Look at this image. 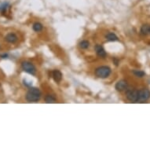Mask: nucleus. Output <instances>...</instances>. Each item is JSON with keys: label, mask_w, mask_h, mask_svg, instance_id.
<instances>
[{"label": "nucleus", "mask_w": 150, "mask_h": 150, "mask_svg": "<svg viewBox=\"0 0 150 150\" xmlns=\"http://www.w3.org/2000/svg\"><path fill=\"white\" fill-rule=\"evenodd\" d=\"M42 93L39 89L36 87L30 88L25 95L28 102H37L41 98Z\"/></svg>", "instance_id": "nucleus-1"}, {"label": "nucleus", "mask_w": 150, "mask_h": 150, "mask_svg": "<svg viewBox=\"0 0 150 150\" xmlns=\"http://www.w3.org/2000/svg\"><path fill=\"white\" fill-rule=\"evenodd\" d=\"M111 68L108 66H100L98 68H96L95 76L101 79H105L107 77H109L111 74Z\"/></svg>", "instance_id": "nucleus-2"}, {"label": "nucleus", "mask_w": 150, "mask_h": 150, "mask_svg": "<svg viewBox=\"0 0 150 150\" xmlns=\"http://www.w3.org/2000/svg\"><path fill=\"white\" fill-rule=\"evenodd\" d=\"M21 68L22 69H23L25 72H27V73L33 75V76H34V75H36V66L34 65L32 63L30 62V61H22Z\"/></svg>", "instance_id": "nucleus-3"}, {"label": "nucleus", "mask_w": 150, "mask_h": 150, "mask_svg": "<svg viewBox=\"0 0 150 150\" xmlns=\"http://www.w3.org/2000/svg\"><path fill=\"white\" fill-rule=\"evenodd\" d=\"M126 96H127V98L131 102H137L138 98V90L127 88L126 90Z\"/></svg>", "instance_id": "nucleus-4"}, {"label": "nucleus", "mask_w": 150, "mask_h": 150, "mask_svg": "<svg viewBox=\"0 0 150 150\" xmlns=\"http://www.w3.org/2000/svg\"><path fill=\"white\" fill-rule=\"evenodd\" d=\"M150 98V91L148 89H142L138 90V101H145Z\"/></svg>", "instance_id": "nucleus-5"}, {"label": "nucleus", "mask_w": 150, "mask_h": 150, "mask_svg": "<svg viewBox=\"0 0 150 150\" xmlns=\"http://www.w3.org/2000/svg\"><path fill=\"white\" fill-rule=\"evenodd\" d=\"M128 88V83L126 80H120L116 83V84L115 86V89L117 90V91H120V92H122L123 90H126Z\"/></svg>", "instance_id": "nucleus-6"}, {"label": "nucleus", "mask_w": 150, "mask_h": 150, "mask_svg": "<svg viewBox=\"0 0 150 150\" xmlns=\"http://www.w3.org/2000/svg\"><path fill=\"white\" fill-rule=\"evenodd\" d=\"M94 49H95L96 54H98V57H101V58H105V57H106V52H105V50L102 46L99 45V44H97L95 47H94Z\"/></svg>", "instance_id": "nucleus-7"}, {"label": "nucleus", "mask_w": 150, "mask_h": 150, "mask_svg": "<svg viewBox=\"0 0 150 150\" xmlns=\"http://www.w3.org/2000/svg\"><path fill=\"white\" fill-rule=\"evenodd\" d=\"M17 39H18V38H17V35L13 32L9 33L5 37L6 41L7 43H15L17 41Z\"/></svg>", "instance_id": "nucleus-8"}, {"label": "nucleus", "mask_w": 150, "mask_h": 150, "mask_svg": "<svg viewBox=\"0 0 150 150\" xmlns=\"http://www.w3.org/2000/svg\"><path fill=\"white\" fill-rule=\"evenodd\" d=\"M53 78L54 79V81L57 83H59L61 81V79H62V73L61 72V71L59 70H54L53 71Z\"/></svg>", "instance_id": "nucleus-9"}, {"label": "nucleus", "mask_w": 150, "mask_h": 150, "mask_svg": "<svg viewBox=\"0 0 150 150\" xmlns=\"http://www.w3.org/2000/svg\"><path fill=\"white\" fill-rule=\"evenodd\" d=\"M45 101L47 104H52V103H56L57 102V99L54 96L52 95V94H47L45 97Z\"/></svg>", "instance_id": "nucleus-10"}, {"label": "nucleus", "mask_w": 150, "mask_h": 150, "mask_svg": "<svg viewBox=\"0 0 150 150\" xmlns=\"http://www.w3.org/2000/svg\"><path fill=\"white\" fill-rule=\"evenodd\" d=\"M105 38H106L107 40H109V41L115 42V41H117L118 40L117 36H116L115 33H112V32L107 34L106 36H105Z\"/></svg>", "instance_id": "nucleus-11"}, {"label": "nucleus", "mask_w": 150, "mask_h": 150, "mask_svg": "<svg viewBox=\"0 0 150 150\" xmlns=\"http://www.w3.org/2000/svg\"><path fill=\"white\" fill-rule=\"evenodd\" d=\"M32 28L33 30L35 31L36 32H41L43 30V26L42 25L41 23H39V22H36L32 26Z\"/></svg>", "instance_id": "nucleus-12"}, {"label": "nucleus", "mask_w": 150, "mask_h": 150, "mask_svg": "<svg viewBox=\"0 0 150 150\" xmlns=\"http://www.w3.org/2000/svg\"><path fill=\"white\" fill-rule=\"evenodd\" d=\"M79 46L81 49H87L88 47H90V43H89L87 40H83V41H81L79 43Z\"/></svg>", "instance_id": "nucleus-13"}, {"label": "nucleus", "mask_w": 150, "mask_h": 150, "mask_svg": "<svg viewBox=\"0 0 150 150\" xmlns=\"http://www.w3.org/2000/svg\"><path fill=\"white\" fill-rule=\"evenodd\" d=\"M133 74L137 77H143L145 75V73L143 71H140V70H134Z\"/></svg>", "instance_id": "nucleus-14"}, {"label": "nucleus", "mask_w": 150, "mask_h": 150, "mask_svg": "<svg viewBox=\"0 0 150 150\" xmlns=\"http://www.w3.org/2000/svg\"><path fill=\"white\" fill-rule=\"evenodd\" d=\"M149 26L147 25H143L142 27V28H141V32H142V34H143V35H146L148 32H149Z\"/></svg>", "instance_id": "nucleus-15"}, {"label": "nucleus", "mask_w": 150, "mask_h": 150, "mask_svg": "<svg viewBox=\"0 0 150 150\" xmlns=\"http://www.w3.org/2000/svg\"><path fill=\"white\" fill-rule=\"evenodd\" d=\"M2 57H3V58H6V57H8V55H7V54H4V55H3V56H2Z\"/></svg>", "instance_id": "nucleus-16"}, {"label": "nucleus", "mask_w": 150, "mask_h": 150, "mask_svg": "<svg viewBox=\"0 0 150 150\" xmlns=\"http://www.w3.org/2000/svg\"><path fill=\"white\" fill-rule=\"evenodd\" d=\"M149 32L150 33V28H149Z\"/></svg>", "instance_id": "nucleus-17"}]
</instances>
